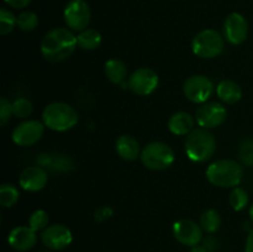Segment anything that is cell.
<instances>
[{
  "mask_svg": "<svg viewBox=\"0 0 253 252\" xmlns=\"http://www.w3.org/2000/svg\"><path fill=\"white\" fill-rule=\"evenodd\" d=\"M203 246H204L205 249H207L209 252L215 251V250H216V246H217L216 239H215V237H212V236L207 237V239L204 240V244H203Z\"/></svg>",
  "mask_w": 253,
  "mask_h": 252,
  "instance_id": "cell-33",
  "label": "cell"
},
{
  "mask_svg": "<svg viewBox=\"0 0 253 252\" xmlns=\"http://www.w3.org/2000/svg\"><path fill=\"white\" fill-rule=\"evenodd\" d=\"M49 222V216H48V212L46 210H35L29 217V226L31 227L34 231L39 232V231H43L46 227H48Z\"/></svg>",
  "mask_w": 253,
  "mask_h": 252,
  "instance_id": "cell-26",
  "label": "cell"
},
{
  "mask_svg": "<svg viewBox=\"0 0 253 252\" xmlns=\"http://www.w3.org/2000/svg\"><path fill=\"white\" fill-rule=\"evenodd\" d=\"M20 192L15 185L2 184L0 187V204L4 208H11L19 202Z\"/></svg>",
  "mask_w": 253,
  "mask_h": 252,
  "instance_id": "cell-23",
  "label": "cell"
},
{
  "mask_svg": "<svg viewBox=\"0 0 253 252\" xmlns=\"http://www.w3.org/2000/svg\"><path fill=\"white\" fill-rule=\"evenodd\" d=\"M16 24L21 31H34L39 26V16L34 11L25 10L16 16Z\"/></svg>",
  "mask_w": 253,
  "mask_h": 252,
  "instance_id": "cell-24",
  "label": "cell"
},
{
  "mask_svg": "<svg viewBox=\"0 0 253 252\" xmlns=\"http://www.w3.org/2000/svg\"><path fill=\"white\" fill-rule=\"evenodd\" d=\"M207 178L219 188H236L244 177V168L234 160H217L207 168Z\"/></svg>",
  "mask_w": 253,
  "mask_h": 252,
  "instance_id": "cell-4",
  "label": "cell"
},
{
  "mask_svg": "<svg viewBox=\"0 0 253 252\" xmlns=\"http://www.w3.org/2000/svg\"><path fill=\"white\" fill-rule=\"evenodd\" d=\"M12 115V103H10L5 96L0 99V125L5 126Z\"/></svg>",
  "mask_w": 253,
  "mask_h": 252,
  "instance_id": "cell-30",
  "label": "cell"
},
{
  "mask_svg": "<svg viewBox=\"0 0 253 252\" xmlns=\"http://www.w3.org/2000/svg\"><path fill=\"white\" fill-rule=\"evenodd\" d=\"M79 121L78 111L72 105L62 101L48 104L42 111V123L49 130L57 132L72 130Z\"/></svg>",
  "mask_w": 253,
  "mask_h": 252,
  "instance_id": "cell-3",
  "label": "cell"
},
{
  "mask_svg": "<svg viewBox=\"0 0 253 252\" xmlns=\"http://www.w3.org/2000/svg\"><path fill=\"white\" fill-rule=\"evenodd\" d=\"M199 225L202 226L203 231L208 232V234H214L220 229L221 217H220L219 212L216 210L208 209L200 215Z\"/></svg>",
  "mask_w": 253,
  "mask_h": 252,
  "instance_id": "cell-22",
  "label": "cell"
},
{
  "mask_svg": "<svg viewBox=\"0 0 253 252\" xmlns=\"http://www.w3.org/2000/svg\"><path fill=\"white\" fill-rule=\"evenodd\" d=\"M216 94L222 103L229 105L239 103L242 99L241 86L231 79H224L220 82L216 86Z\"/></svg>",
  "mask_w": 253,
  "mask_h": 252,
  "instance_id": "cell-19",
  "label": "cell"
},
{
  "mask_svg": "<svg viewBox=\"0 0 253 252\" xmlns=\"http://www.w3.org/2000/svg\"><path fill=\"white\" fill-rule=\"evenodd\" d=\"M48 182V173L41 166H30L21 172L19 177L20 187L26 192H40Z\"/></svg>",
  "mask_w": 253,
  "mask_h": 252,
  "instance_id": "cell-15",
  "label": "cell"
},
{
  "mask_svg": "<svg viewBox=\"0 0 253 252\" xmlns=\"http://www.w3.org/2000/svg\"><path fill=\"white\" fill-rule=\"evenodd\" d=\"M250 198L246 190L241 187L234 188L229 198V203L235 211H241L249 205Z\"/></svg>",
  "mask_w": 253,
  "mask_h": 252,
  "instance_id": "cell-25",
  "label": "cell"
},
{
  "mask_svg": "<svg viewBox=\"0 0 253 252\" xmlns=\"http://www.w3.org/2000/svg\"><path fill=\"white\" fill-rule=\"evenodd\" d=\"M104 71H105L106 78L113 84L121 85L126 81V78H127V68H126V64L123 61H120V59L113 58L106 61Z\"/></svg>",
  "mask_w": 253,
  "mask_h": 252,
  "instance_id": "cell-20",
  "label": "cell"
},
{
  "mask_svg": "<svg viewBox=\"0 0 253 252\" xmlns=\"http://www.w3.org/2000/svg\"><path fill=\"white\" fill-rule=\"evenodd\" d=\"M78 46L85 51H93L101 44V34L95 29H85L77 36Z\"/></svg>",
  "mask_w": 253,
  "mask_h": 252,
  "instance_id": "cell-21",
  "label": "cell"
},
{
  "mask_svg": "<svg viewBox=\"0 0 253 252\" xmlns=\"http://www.w3.org/2000/svg\"><path fill=\"white\" fill-rule=\"evenodd\" d=\"M249 214H250V219H251V222L253 224V204L251 205V207H250Z\"/></svg>",
  "mask_w": 253,
  "mask_h": 252,
  "instance_id": "cell-36",
  "label": "cell"
},
{
  "mask_svg": "<svg viewBox=\"0 0 253 252\" xmlns=\"http://www.w3.org/2000/svg\"><path fill=\"white\" fill-rule=\"evenodd\" d=\"M41 252H51V251H41Z\"/></svg>",
  "mask_w": 253,
  "mask_h": 252,
  "instance_id": "cell-37",
  "label": "cell"
},
{
  "mask_svg": "<svg viewBox=\"0 0 253 252\" xmlns=\"http://www.w3.org/2000/svg\"><path fill=\"white\" fill-rule=\"evenodd\" d=\"M245 252H253V229L249 232L246 245H245Z\"/></svg>",
  "mask_w": 253,
  "mask_h": 252,
  "instance_id": "cell-34",
  "label": "cell"
},
{
  "mask_svg": "<svg viewBox=\"0 0 253 252\" xmlns=\"http://www.w3.org/2000/svg\"><path fill=\"white\" fill-rule=\"evenodd\" d=\"M192 49L195 56L203 59L216 58L224 52L225 40L216 30H202L193 39Z\"/></svg>",
  "mask_w": 253,
  "mask_h": 252,
  "instance_id": "cell-6",
  "label": "cell"
},
{
  "mask_svg": "<svg viewBox=\"0 0 253 252\" xmlns=\"http://www.w3.org/2000/svg\"><path fill=\"white\" fill-rule=\"evenodd\" d=\"M249 36V22L240 12H231L224 22V39L229 43L241 44Z\"/></svg>",
  "mask_w": 253,
  "mask_h": 252,
  "instance_id": "cell-14",
  "label": "cell"
},
{
  "mask_svg": "<svg viewBox=\"0 0 253 252\" xmlns=\"http://www.w3.org/2000/svg\"><path fill=\"white\" fill-rule=\"evenodd\" d=\"M215 91V85L210 78L202 74L189 77L184 82L183 93L185 98L194 104H204L209 100Z\"/></svg>",
  "mask_w": 253,
  "mask_h": 252,
  "instance_id": "cell-7",
  "label": "cell"
},
{
  "mask_svg": "<svg viewBox=\"0 0 253 252\" xmlns=\"http://www.w3.org/2000/svg\"><path fill=\"white\" fill-rule=\"evenodd\" d=\"M41 241L52 251H61L68 247L73 241V234L63 224H53L41 232Z\"/></svg>",
  "mask_w": 253,
  "mask_h": 252,
  "instance_id": "cell-12",
  "label": "cell"
},
{
  "mask_svg": "<svg viewBox=\"0 0 253 252\" xmlns=\"http://www.w3.org/2000/svg\"><path fill=\"white\" fill-rule=\"evenodd\" d=\"M128 88L131 91L140 96L151 95L160 84V77L153 69L142 67L136 69L128 77Z\"/></svg>",
  "mask_w": 253,
  "mask_h": 252,
  "instance_id": "cell-10",
  "label": "cell"
},
{
  "mask_svg": "<svg viewBox=\"0 0 253 252\" xmlns=\"http://www.w3.org/2000/svg\"><path fill=\"white\" fill-rule=\"evenodd\" d=\"M7 242L15 251H29L36 245L37 232L30 226H16L10 231Z\"/></svg>",
  "mask_w": 253,
  "mask_h": 252,
  "instance_id": "cell-16",
  "label": "cell"
},
{
  "mask_svg": "<svg viewBox=\"0 0 253 252\" xmlns=\"http://www.w3.org/2000/svg\"><path fill=\"white\" fill-rule=\"evenodd\" d=\"M114 214V210L111 209L110 207L105 205V207H100L99 209H96L95 214H94V217H95V221L96 222H103L105 221L106 219L113 216Z\"/></svg>",
  "mask_w": 253,
  "mask_h": 252,
  "instance_id": "cell-31",
  "label": "cell"
},
{
  "mask_svg": "<svg viewBox=\"0 0 253 252\" xmlns=\"http://www.w3.org/2000/svg\"><path fill=\"white\" fill-rule=\"evenodd\" d=\"M189 252H209L207 249H205L203 245H197V246H193L190 247V251Z\"/></svg>",
  "mask_w": 253,
  "mask_h": 252,
  "instance_id": "cell-35",
  "label": "cell"
},
{
  "mask_svg": "<svg viewBox=\"0 0 253 252\" xmlns=\"http://www.w3.org/2000/svg\"><path fill=\"white\" fill-rule=\"evenodd\" d=\"M227 119V110L221 103L207 101L200 104L195 111V121L203 128H215L221 126Z\"/></svg>",
  "mask_w": 253,
  "mask_h": 252,
  "instance_id": "cell-9",
  "label": "cell"
},
{
  "mask_svg": "<svg viewBox=\"0 0 253 252\" xmlns=\"http://www.w3.org/2000/svg\"><path fill=\"white\" fill-rule=\"evenodd\" d=\"M185 153L192 162H208L216 151L215 136L208 128H194L185 138Z\"/></svg>",
  "mask_w": 253,
  "mask_h": 252,
  "instance_id": "cell-2",
  "label": "cell"
},
{
  "mask_svg": "<svg viewBox=\"0 0 253 252\" xmlns=\"http://www.w3.org/2000/svg\"><path fill=\"white\" fill-rule=\"evenodd\" d=\"M195 119L187 111L174 113L168 120V130L177 136L189 135L195 128Z\"/></svg>",
  "mask_w": 253,
  "mask_h": 252,
  "instance_id": "cell-17",
  "label": "cell"
},
{
  "mask_svg": "<svg viewBox=\"0 0 253 252\" xmlns=\"http://www.w3.org/2000/svg\"><path fill=\"white\" fill-rule=\"evenodd\" d=\"M115 148L118 155L123 160L128 161V162H132V161L137 160L141 156L140 143L131 135H121L116 140Z\"/></svg>",
  "mask_w": 253,
  "mask_h": 252,
  "instance_id": "cell-18",
  "label": "cell"
},
{
  "mask_svg": "<svg viewBox=\"0 0 253 252\" xmlns=\"http://www.w3.org/2000/svg\"><path fill=\"white\" fill-rule=\"evenodd\" d=\"M34 111V105L26 98H19L12 103V114L19 119H26Z\"/></svg>",
  "mask_w": 253,
  "mask_h": 252,
  "instance_id": "cell-28",
  "label": "cell"
},
{
  "mask_svg": "<svg viewBox=\"0 0 253 252\" xmlns=\"http://www.w3.org/2000/svg\"><path fill=\"white\" fill-rule=\"evenodd\" d=\"M44 124L39 120L24 121L12 130V141L17 146L29 147L41 140L44 133Z\"/></svg>",
  "mask_w": 253,
  "mask_h": 252,
  "instance_id": "cell-11",
  "label": "cell"
},
{
  "mask_svg": "<svg viewBox=\"0 0 253 252\" xmlns=\"http://www.w3.org/2000/svg\"><path fill=\"white\" fill-rule=\"evenodd\" d=\"M141 162L151 170H163L174 163L175 155L173 148L162 141L147 143L141 151Z\"/></svg>",
  "mask_w": 253,
  "mask_h": 252,
  "instance_id": "cell-5",
  "label": "cell"
},
{
  "mask_svg": "<svg viewBox=\"0 0 253 252\" xmlns=\"http://www.w3.org/2000/svg\"><path fill=\"white\" fill-rule=\"evenodd\" d=\"M173 236L183 246L193 247L203 241V229L190 219H180L173 225Z\"/></svg>",
  "mask_w": 253,
  "mask_h": 252,
  "instance_id": "cell-13",
  "label": "cell"
},
{
  "mask_svg": "<svg viewBox=\"0 0 253 252\" xmlns=\"http://www.w3.org/2000/svg\"><path fill=\"white\" fill-rule=\"evenodd\" d=\"M5 2L14 9H24L31 2V0H5Z\"/></svg>",
  "mask_w": 253,
  "mask_h": 252,
  "instance_id": "cell-32",
  "label": "cell"
},
{
  "mask_svg": "<svg viewBox=\"0 0 253 252\" xmlns=\"http://www.w3.org/2000/svg\"><path fill=\"white\" fill-rule=\"evenodd\" d=\"M78 46L77 36L66 27H56L47 32L41 41V53L51 63L66 61Z\"/></svg>",
  "mask_w": 253,
  "mask_h": 252,
  "instance_id": "cell-1",
  "label": "cell"
},
{
  "mask_svg": "<svg viewBox=\"0 0 253 252\" xmlns=\"http://www.w3.org/2000/svg\"><path fill=\"white\" fill-rule=\"evenodd\" d=\"M63 17L69 30L82 32L83 30L88 29L90 22V6L85 0H71L64 7Z\"/></svg>",
  "mask_w": 253,
  "mask_h": 252,
  "instance_id": "cell-8",
  "label": "cell"
},
{
  "mask_svg": "<svg viewBox=\"0 0 253 252\" xmlns=\"http://www.w3.org/2000/svg\"><path fill=\"white\" fill-rule=\"evenodd\" d=\"M16 26V16L10 10L2 7L0 10V34L2 36L9 35L10 32L14 31V29Z\"/></svg>",
  "mask_w": 253,
  "mask_h": 252,
  "instance_id": "cell-27",
  "label": "cell"
},
{
  "mask_svg": "<svg viewBox=\"0 0 253 252\" xmlns=\"http://www.w3.org/2000/svg\"><path fill=\"white\" fill-rule=\"evenodd\" d=\"M239 157L247 167H253V138L242 141L239 147Z\"/></svg>",
  "mask_w": 253,
  "mask_h": 252,
  "instance_id": "cell-29",
  "label": "cell"
}]
</instances>
